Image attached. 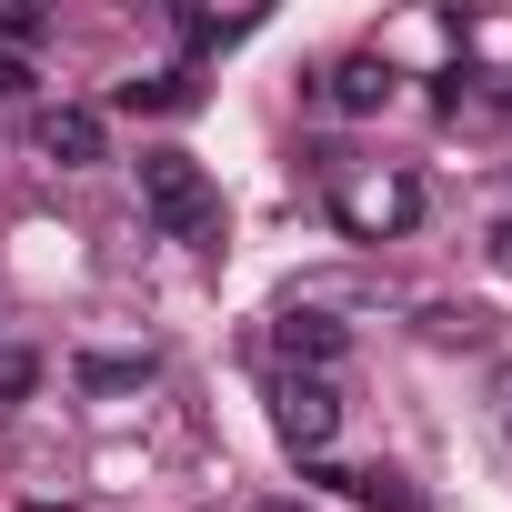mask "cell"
Listing matches in <instances>:
<instances>
[{
	"mask_svg": "<svg viewBox=\"0 0 512 512\" xmlns=\"http://www.w3.org/2000/svg\"><path fill=\"white\" fill-rule=\"evenodd\" d=\"M322 201H332L342 241H402L422 221V181L382 171V161H322Z\"/></svg>",
	"mask_w": 512,
	"mask_h": 512,
	"instance_id": "obj_1",
	"label": "cell"
},
{
	"mask_svg": "<svg viewBox=\"0 0 512 512\" xmlns=\"http://www.w3.org/2000/svg\"><path fill=\"white\" fill-rule=\"evenodd\" d=\"M141 211H151L171 241H201V251L221 241V191H211V171H201L191 151H171V141L141 151Z\"/></svg>",
	"mask_w": 512,
	"mask_h": 512,
	"instance_id": "obj_2",
	"label": "cell"
},
{
	"mask_svg": "<svg viewBox=\"0 0 512 512\" xmlns=\"http://www.w3.org/2000/svg\"><path fill=\"white\" fill-rule=\"evenodd\" d=\"M272 432H282L302 462H322L332 432H342V392H332V372H282V382H272Z\"/></svg>",
	"mask_w": 512,
	"mask_h": 512,
	"instance_id": "obj_3",
	"label": "cell"
},
{
	"mask_svg": "<svg viewBox=\"0 0 512 512\" xmlns=\"http://www.w3.org/2000/svg\"><path fill=\"white\" fill-rule=\"evenodd\" d=\"M31 141H41V161H61V171H101V161H111V121H101L91 101H51V111L31 121Z\"/></svg>",
	"mask_w": 512,
	"mask_h": 512,
	"instance_id": "obj_4",
	"label": "cell"
},
{
	"mask_svg": "<svg viewBox=\"0 0 512 512\" xmlns=\"http://www.w3.org/2000/svg\"><path fill=\"white\" fill-rule=\"evenodd\" d=\"M392 101V61L382 51H352V61H332V81H322V111H342V121H372Z\"/></svg>",
	"mask_w": 512,
	"mask_h": 512,
	"instance_id": "obj_5",
	"label": "cell"
},
{
	"mask_svg": "<svg viewBox=\"0 0 512 512\" xmlns=\"http://www.w3.org/2000/svg\"><path fill=\"white\" fill-rule=\"evenodd\" d=\"M272 352H282V372H332V362L352 352V332H342L332 312H282V332H272Z\"/></svg>",
	"mask_w": 512,
	"mask_h": 512,
	"instance_id": "obj_6",
	"label": "cell"
},
{
	"mask_svg": "<svg viewBox=\"0 0 512 512\" xmlns=\"http://www.w3.org/2000/svg\"><path fill=\"white\" fill-rule=\"evenodd\" d=\"M151 372H161L151 352H81V392H101V402H111V392H141Z\"/></svg>",
	"mask_w": 512,
	"mask_h": 512,
	"instance_id": "obj_7",
	"label": "cell"
},
{
	"mask_svg": "<svg viewBox=\"0 0 512 512\" xmlns=\"http://www.w3.org/2000/svg\"><path fill=\"white\" fill-rule=\"evenodd\" d=\"M31 382H41V352L31 342H0V402H31Z\"/></svg>",
	"mask_w": 512,
	"mask_h": 512,
	"instance_id": "obj_8",
	"label": "cell"
},
{
	"mask_svg": "<svg viewBox=\"0 0 512 512\" xmlns=\"http://www.w3.org/2000/svg\"><path fill=\"white\" fill-rule=\"evenodd\" d=\"M191 101V81L171 71V81H121V111H181Z\"/></svg>",
	"mask_w": 512,
	"mask_h": 512,
	"instance_id": "obj_9",
	"label": "cell"
},
{
	"mask_svg": "<svg viewBox=\"0 0 512 512\" xmlns=\"http://www.w3.org/2000/svg\"><path fill=\"white\" fill-rule=\"evenodd\" d=\"M492 272H512V211L492 221Z\"/></svg>",
	"mask_w": 512,
	"mask_h": 512,
	"instance_id": "obj_10",
	"label": "cell"
},
{
	"mask_svg": "<svg viewBox=\"0 0 512 512\" xmlns=\"http://www.w3.org/2000/svg\"><path fill=\"white\" fill-rule=\"evenodd\" d=\"M251 512H312V502H251Z\"/></svg>",
	"mask_w": 512,
	"mask_h": 512,
	"instance_id": "obj_11",
	"label": "cell"
},
{
	"mask_svg": "<svg viewBox=\"0 0 512 512\" xmlns=\"http://www.w3.org/2000/svg\"><path fill=\"white\" fill-rule=\"evenodd\" d=\"M502 442H512V402H502Z\"/></svg>",
	"mask_w": 512,
	"mask_h": 512,
	"instance_id": "obj_12",
	"label": "cell"
}]
</instances>
